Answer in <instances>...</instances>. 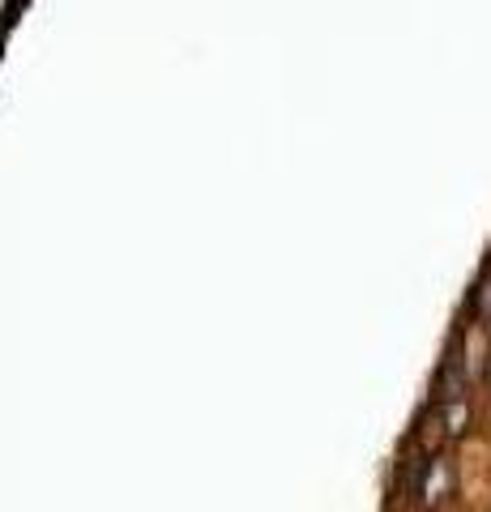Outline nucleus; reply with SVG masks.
<instances>
[]
</instances>
